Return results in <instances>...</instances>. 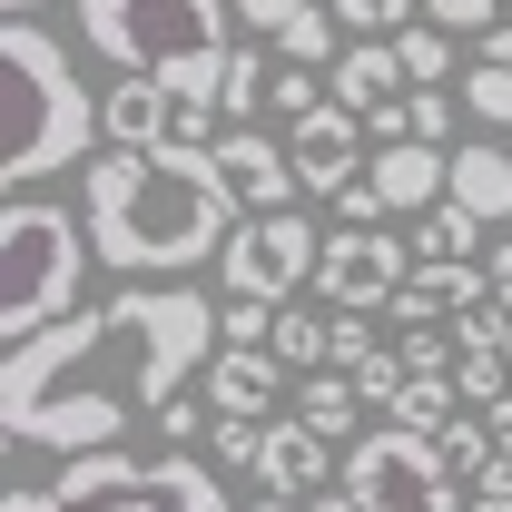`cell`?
Returning a JSON list of instances; mask_svg holds the SVG:
<instances>
[{
    "label": "cell",
    "mask_w": 512,
    "mask_h": 512,
    "mask_svg": "<svg viewBox=\"0 0 512 512\" xmlns=\"http://www.w3.org/2000/svg\"><path fill=\"white\" fill-rule=\"evenodd\" d=\"M404 276H414V247H394V227H335L325 266H316V296L345 306V316H384Z\"/></svg>",
    "instance_id": "ba28073f"
},
{
    "label": "cell",
    "mask_w": 512,
    "mask_h": 512,
    "mask_svg": "<svg viewBox=\"0 0 512 512\" xmlns=\"http://www.w3.org/2000/svg\"><path fill=\"white\" fill-rule=\"evenodd\" d=\"M394 50H404V79H414V89H444V69H453V30L444 20H404Z\"/></svg>",
    "instance_id": "44dd1931"
},
{
    "label": "cell",
    "mask_w": 512,
    "mask_h": 512,
    "mask_svg": "<svg viewBox=\"0 0 512 512\" xmlns=\"http://www.w3.org/2000/svg\"><path fill=\"white\" fill-rule=\"evenodd\" d=\"M365 138H375V128L355 119L345 99H316L306 119H286V158H296V188H306V197H345L355 178H365Z\"/></svg>",
    "instance_id": "9c48e42d"
},
{
    "label": "cell",
    "mask_w": 512,
    "mask_h": 512,
    "mask_svg": "<svg viewBox=\"0 0 512 512\" xmlns=\"http://www.w3.org/2000/svg\"><path fill=\"white\" fill-rule=\"evenodd\" d=\"M345 375H355V394H365V404H394V394H404V384H414V365H404V355H365V365H345Z\"/></svg>",
    "instance_id": "83f0119b"
},
{
    "label": "cell",
    "mask_w": 512,
    "mask_h": 512,
    "mask_svg": "<svg viewBox=\"0 0 512 512\" xmlns=\"http://www.w3.org/2000/svg\"><path fill=\"white\" fill-rule=\"evenodd\" d=\"M0 69H10V138H0V188H30L50 168H79L99 148L109 109L89 99V79L69 69V40H50L40 20L0 30Z\"/></svg>",
    "instance_id": "7a4b0ae2"
},
{
    "label": "cell",
    "mask_w": 512,
    "mask_h": 512,
    "mask_svg": "<svg viewBox=\"0 0 512 512\" xmlns=\"http://www.w3.org/2000/svg\"><path fill=\"white\" fill-rule=\"evenodd\" d=\"M276 375H286L276 345H217L207 355V404L217 414H266L276 404Z\"/></svg>",
    "instance_id": "9a60e30c"
},
{
    "label": "cell",
    "mask_w": 512,
    "mask_h": 512,
    "mask_svg": "<svg viewBox=\"0 0 512 512\" xmlns=\"http://www.w3.org/2000/svg\"><path fill=\"white\" fill-rule=\"evenodd\" d=\"M217 168H227V188H237V207H247V217L296 207V197H306V188H296V158H286L266 128H227V138H217Z\"/></svg>",
    "instance_id": "8fae6325"
},
{
    "label": "cell",
    "mask_w": 512,
    "mask_h": 512,
    "mask_svg": "<svg viewBox=\"0 0 512 512\" xmlns=\"http://www.w3.org/2000/svg\"><path fill=\"white\" fill-rule=\"evenodd\" d=\"M473 247H483V217H473L463 197L424 207V227H414V256H473Z\"/></svg>",
    "instance_id": "7402d4cb"
},
{
    "label": "cell",
    "mask_w": 512,
    "mask_h": 512,
    "mask_svg": "<svg viewBox=\"0 0 512 512\" xmlns=\"http://www.w3.org/2000/svg\"><path fill=\"white\" fill-rule=\"evenodd\" d=\"M266 99H276L286 119H306V109H316V99H335V89H325V79H316L306 60H286V69H276V89H266Z\"/></svg>",
    "instance_id": "f1b7e54d"
},
{
    "label": "cell",
    "mask_w": 512,
    "mask_h": 512,
    "mask_svg": "<svg viewBox=\"0 0 512 512\" xmlns=\"http://www.w3.org/2000/svg\"><path fill=\"white\" fill-rule=\"evenodd\" d=\"M227 10L237 0H79V40L119 69L168 79V69L227 50Z\"/></svg>",
    "instance_id": "277c9868"
},
{
    "label": "cell",
    "mask_w": 512,
    "mask_h": 512,
    "mask_svg": "<svg viewBox=\"0 0 512 512\" xmlns=\"http://www.w3.org/2000/svg\"><path fill=\"white\" fill-rule=\"evenodd\" d=\"M99 109H109V138H119V148H158V138H168V79L119 69V89H99Z\"/></svg>",
    "instance_id": "e0dca14e"
},
{
    "label": "cell",
    "mask_w": 512,
    "mask_h": 512,
    "mask_svg": "<svg viewBox=\"0 0 512 512\" xmlns=\"http://www.w3.org/2000/svg\"><path fill=\"white\" fill-rule=\"evenodd\" d=\"M345 483H355V512H453L463 503L444 444L434 434H404V424H384V434H365L345 453Z\"/></svg>",
    "instance_id": "8992f818"
},
{
    "label": "cell",
    "mask_w": 512,
    "mask_h": 512,
    "mask_svg": "<svg viewBox=\"0 0 512 512\" xmlns=\"http://www.w3.org/2000/svg\"><path fill=\"white\" fill-rule=\"evenodd\" d=\"M473 306H493V266H473V256H414V276L394 286V325H434V316H473Z\"/></svg>",
    "instance_id": "30bf717a"
},
{
    "label": "cell",
    "mask_w": 512,
    "mask_h": 512,
    "mask_svg": "<svg viewBox=\"0 0 512 512\" xmlns=\"http://www.w3.org/2000/svg\"><path fill=\"white\" fill-rule=\"evenodd\" d=\"M296 414L316 424L325 444H345V434H355V414H365V394H355V375H345V365H316V375H306V394H296Z\"/></svg>",
    "instance_id": "ac0fdd59"
},
{
    "label": "cell",
    "mask_w": 512,
    "mask_h": 512,
    "mask_svg": "<svg viewBox=\"0 0 512 512\" xmlns=\"http://www.w3.org/2000/svg\"><path fill=\"white\" fill-rule=\"evenodd\" d=\"M0 10H10V20H30V10H40V0H0Z\"/></svg>",
    "instance_id": "60d3db41"
},
{
    "label": "cell",
    "mask_w": 512,
    "mask_h": 512,
    "mask_svg": "<svg viewBox=\"0 0 512 512\" xmlns=\"http://www.w3.org/2000/svg\"><path fill=\"white\" fill-rule=\"evenodd\" d=\"M207 424H217V414H197V404H158V434H168V444H197Z\"/></svg>",
    "instance_id": "d590c367"
},
{
    "label": "cell",
    "mask_w": 512,
    "mask_h": 512,
    "mask_svg": "<svg viewBox=\"0 0 512 512\" xmlns=\"http://www.w3.org/2000/svg\"><path fill=\"white\" fill-rule=\"evenodd\" d=\"M463 109L493 119V128H512V60H473L463 69Z\"/></svg>",
    "instance_id": "484cf974"
},
{
    "label": "cell",
    "mask_w": 512,
    "mask_h": 512,
    "mask_svg": "<svg viewBox=\"0 0 512 512\" xmlns=\"http://www.w3.org/2000/svg\"><path fill=\"white\" fill-rule=\"evenodd\" d=\"M256 512H296V503H286V493H266V503H256Z\"/></svg>",
    "instance_id": "b9f144b4"
},
{
    "label": "cell",
    "mask_w": 512,
    "mask_h": 512,
    "mask_svg": "<svg viewBox=\"0 0 512 512\" xmlns=\"http://www.w3.org/2000/svg\"><path fill=\"white\" fill-rule=\"evenodd\" d=\"M365 168H375V188H384L394 217H424V207H444V188H453V158L434 138H384Z\"/></svg>",
    "instance_id": "7c38bea8"
},
{
    "label": "cell",
    "mask_w": 512,
    "mask_h": 512,
    "mask_svg": "<svg viewBox=\"0 0 512 512\" xmlns=\"http://www.w3.org/2000/svg\"><path fill=\"white\" fill-rule=\"evenodd\" d=\"M335 473H345V463H335V444H325L306 414L266 424V453H256V483H266V493H286V503H296V493H316V483H335Z\"/></svg>",
    "instance_id": "4fadbf2b"
},
{
    "label": "cell",
    "mask_w": 512,
    "mask_h": 512,
    "mask_svg": "<svg viewBox=\"0 0 512 512\" xmlns=\"http://www.w3.org/2000/svg\"><path fill=\"white\" fill-rule=\"evenodd\" d=\"M335 217H345V227H394V207H384V188H375V168H365V178H355V188L335 197Z\"/></svg>",
    "instance_id": "1f68e13d"
},
{
    "label": "cell",
    "mask_w": 512,
    "mask_h": 512,
    "mask_svg": "<svg viewBox=\"0 0 512 512\" xmlns=\"http://www.w3.org/2000/svg\"><path fill=\"white\" fill-rule=\"evenodd\" d=\"M424 20H444L453 40H463V30H473V40H483V30H493V20H503V0H424Z\"/></svg>",
    "instance_id": "4dcf8cb0"
},
{
    "label": "cell",
    "mask_w": 512,
    "mask_h": 512,
    "mask_svg": "<svg viewBox=\"0 0 512 512\" xmlns=\"http://www.w3.org/2000/svg\"><path fill=\"white\" fill-rule=\"evenodd\" d=\"M89 256H99L89 217L40 207L30 188H10V207H0V345H30L40 325H60L79 306Z\"/></svg>",
    "instance_id": "3957f363"
},
{
    "label": "cell",
    "mask_w": 512,
    "mask_h": 512,
    "mask_svg": "<svg viewBox=\"0 0 512 512\" xmlns=\"http://www.w3.org/2000/svg\"><path fill=\"white\" fill-rule=\"evenodd\" d=\"M276 355H286L296 375H316V365H335V325L306 316V306H296V316H276Z\"/></svg>",
    "instance_id": "d4e9b609"
},
{
    "label": "cell",
    "mask_w": 512,
    "mask_h": 512,
    "mask_svg": "<svg viewBox=\"0 0 512 512\" xmlns=\"http://www.w3.org/2000/svg\"><path fill=\"white\" fill-rule=\"evenodd\" d=\"M217 345H276V306L266 296H227L217 306Z\"/></svg>",
    "instance_id": "4316f807"
},
{
    "label": "cell",
    "mask_w": 512,
    "mask_h": 512,
    "mask_svg": "<svg viewBox=\"0 0 512 512\" xmlns=\"http://www.w3.org/2000/svg\"><path fill=\"white\" fill-rule=\"evenodd\" d=\"M444 128H453L444 89H404V138H434V148H444Z\"/></svg>",
    "instance_id": "f546056e"
},
{
    "label": "cell",
    "mask_w": 512,
    "mask_h": 512,
    "mask_svg": "<svg viewBox=\"0 0 512 512\" xmlns=\"http://www.w3.org/2000/svg\"><path fill=\"white\" fill-rule=\"evenodd\" d=\"M493 444H503V463H512V404H493Z\"/></svg>",
    "instance_id": "ab89813d"
},
{
    "label": "cell",
    "mask_w": 512,
    "mask_h": 512,
    "mask_svg": "<svg viewBox=\"0 0 512 512\" xmlns=\"http://www.w3.org/2000/svg\"><path fill=\"white\" fill-rule=\"evenodd\" d=\"M266 89H276V79H266L256 50H227V60H217V109H227V128H247V109L266 99Z\"/></svg>",
    "instance_id": "603a6c76"
},
{
    "label": "cell",
    "mask_w": 512,
    "mask_h": 512,
    "mask_svg": "<svg viewBox=\"0 0 512 512\" xmlns=\"http://www.w3.org/2000/svg\"><path fill=\"white\" fill-rule=\"evenodd\" d=\"M394 355H404L414 375H444V335H434V325H404V345H394Z\"/></svg>",
    "instance_id": "d6a6232c"
},
{
    "label": "cell",
    "mask_w": 512,
    "mask_h": 512,
    "mask_svg": "<svg viewBox=\"0 0 512 512\" xmlns=\"http://www.w3.org/2000/svg\"><path fill=\"white\" fill-rule=\"evenodd\" d=\"M296 512H355V483L335 473V483H316V493H296Z\"/></svg>",
    "instance_id": "8d00e7d4"
},
{
    "label": "cell",
    "mask_w": 512,
    "mask_h": 512,
    "mask_svg": "<svg viewBox=\"0 0 512 512\" xmlns=\"http://www.w3.org/2000/svg\"><path fill=\"white\" fill-rule=\"evenodd\" d=\"M473 512H512V463H493V473L473 483Z\"/></svg>",
    "instance_id": "74e56055"
},
{
    "label": "cell",
    "mask_w": 512,
    "mask_h": 512,
    "mask_svg": "<svg viewBox=\"0 0 512 512\" xmlns=\"http://www.w3.org/2000/svg\"><path fill=\"white\" fill-rule=\"evenodd\" d=\"M375 355V325H355L345 306H335V365H365Z\"/></svg>",
    "instance_id": "e575fe53"
},
{
    "label": "cell",
    "mask_w": 512,
    "mask_h": 512,
    "mask_svg": "<svg viewBox=\"0 0 512 512\" xmlns=\"http://www.w3.org/2000/svg\"><path fill=\"white\" fill-rule=\"evenodd\" d=\"M217 256H227V296H266V306H286V296L316 286L325 237L306 227V207H266V217H237Z\"/></svg>",
    "instance_id": "52a82bcc"
},
{
    "label": "cell",
    "mask_w": 512,
    "mask_h": 512,
    "mask_svg": "<svg viewBox=\"0 0 512 512\" xmlns=\"http://www.w3.org/2000/svg\"><path fill=\"white\" fill-rule=\"evenodd\" d=\"M434 444H444V463H453V483H483V473H493V463H503V444H493V414H473V404H463V414H453L444 434H434Z\"/></svg>",
    "instance_id": "ffe728a7"
},
{
    "label": "cell",
    "mask_w": 512,
    "mask_h": 512,
    "mask_svg": "<svg viewBox=\"0 0 512 512\" xmlns=\"http://www.w3.org/2000/svg\"><path fill=\"white\" fill-rule=\"evenodd\" d=\"M453 414H463V384L453 375H414L394 404H384V424H404V434H444Z\"/></svg>",
    "instance_id": "d6986e66"
},
{
    "label": "cell",
    "mask_w": 512,
    "mask_h": 512,
    "mask_svg": "<svg viewBox=\"0 0 512 512\" xmlns=\"http://www.w3.org/2000/svg\"><path fill=\"white\" fill-rule=\"evenodd\" d=\"M0 512H227V483L197 463L188 444L158 453V463H138L128 483H109V493H50V483H10L0 493Z\"/></svg>",
    "instance_id": "5b68a950"
},
{
    "label": "cell",
    "mask_w": 512,
    "mask_h": 512,
    "mask_svg": "<svg viewBox=\"0 0 512 512\" xmlns=\"http://www.w3.org/2000/svg\"><path fill=\"white\" fill-rule=\"evenodd\" d=\"M493 306H512V247H493Z\"/></svg>",
    "instance_id": "f35d334b"
},
{
    "label": "cell",
    "mask_w": 512,
    "mask_h": 512,
    "mask_svg": "<svg viewBox=\"0 0 512 512\" xmlns=\"http://www.w3.org/2000/svg\"><path fill=\"white\" fill-rule=\"evenodd\" d=\"M325 89L355 109V119H375V109H394L414 79H404V50L394 40H355V50H335V69H325Z\"/></svg>",
    "instance_id": "5bb4252c"
},
{
    "label": "cell",
    "mask_w": 512,
    "mask_h": 512,
    "mask_svg": "<svg viewBox=\"0 0 512 512\" xmlns=\"http://www.w3.org/2000/svg\"><path fill=\"white\" fill-rule=\"evenodd\" d=\"M79 217H89V237H99V256H109L119 276H188L197 256L227 247V227H237L247 207L227 188L217 148L158 138V148H109V158H89Z\"/></svg>",
    "instance_id": "6da1fadb"
},
{
    "label": "cell",
    "mask_w": 512,
    "mask_h": 512,
    "mask_svg": "<svg viewBox=\"0 0 512 512\" xmlns=\"http://www.w3.org/2000/svg\"><path fill=\"white\" fill-rule=\"evenodd\" d=\"M296 10H306V0H237V20H247L256 40H276V30H286Z\"/></svg>",
    "instance_id": "836d02e7"
},
{
    "label": "cell",
    "mask_w": 512,
    "mask_h": 512,
    "mask_svg": "<svg viewBox=\"0 0 512 512\" xmlns=\"http://www.w3.org/2000/svg\"><path fill=\"white\" fill-rule=\"evenodd\" d=\"M335 30H345V20L306 0V10H296V20L276 30V50H286V60H306V69H335Z\"/></svg>",
    "instance_id": "cb8c5ba5"
},
{
    "label": "cell",
    "mask_w": 512,
    "mask_h": 512,
    "mask_svg": "<svg viewBox=\"0 0 512 512\" xmlns=\"http://www.w3.org/2000/svg\"><path fill=\"white\" fill-rule=\"evenodd\" d=\"M444 197H463L483 227H503V217H512V148L463 138V148H453V188H444Z\"/></svg>",
    "instance_id": "2e32d148"
}]
</instances>
